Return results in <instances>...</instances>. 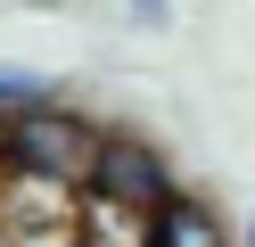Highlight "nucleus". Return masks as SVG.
Segmentation results:
<instances>
[{
	"label": "nucleus",
	"instance_id": "obj_1",
	"mask_svg": "<svg viewBox=\"0 0 255 247\" xmlns=\"http://www.w3.org/2000/svg\"><path fill=\"white\" fill-rule=\"evenodd\" d=\"M107 132L91 115L58 107V99H33V107L0 115V173L8 181H50V190H83L91 165H99Z\"/></svg>",
	"mask_w": 255,
	"mask_h": 247
},
{
	"label": "nucleus",
	"instance_id": "obj_2",
	"mask_svg": "<svg viewBox=\"0 0 255 247\" xmlns=\"http://www.w3.org/2000/svg\"><path fill=\"white\" fill-rule=\"evenodd\" d=\"M83 190H99V198H124V206H140V214H156L181 181H173V165L156 157L140 132H107L99 140V165H91V181Z\"/></svg>",
	"mask_w": 255,
	"mask_h": 247
},
{
	"label": "nucleus",
	"instance_id": "obj_3",
	"mask_svg": "<svg viewBox=\"0 0 255 247\" xmlns=\"http://www.w3.org/2000/svg\"><path fill=\"white\" fill-rule=\"evenodd\" d=\"M140 247H239V239H231V223H222V214L206 206V198L173 190L165 206L148 214V239H140Z\"/></svg>",
	"mask_w": 255,
	"mask_h": 247
},
{
	"label": "nucleus",
	"instance_id": "obj_4",
	"mask_svg": "<svg viewBox=\"0 0 255 247\" xmlns=\"http://www.w3.org/2000/svg\"><path fill=\"white\" fill-rule=\"evenodd\" d=\"M33 99H58V82L50 74H25V66H0V115L33 107Z\"/></svg>",
	"mask_w": 255,
	"mask_h": 247
},
{
	"label": "nucleus",
	"instance_id": "obj_5",
	"mask_svg": "<svg viewBox=\"0 0 255 247\" xmlns=\"http://www.w3.org/2000/svg\"><path fill=\"white\" fill-rule=\"evenodd\" d=\"M124 16L148 25V33H165V25H173V0H124Z\"/></svg>",
	"mask_w": 255,
	"mask_h": 247
},
{
	"label": "nucleus",
	"instance_id": "obj_6",
	"mask_svg": "<svg viewBox=\"0 0 255 247\" xmlns=\"http://www.w3.org/2000/svg\"><path fill=\"white\" fill-rule=\"evenodd\" d=\"M239 247H255V206H247V231H239Z\"/></svg>",
	"mask_w": 255,
	"mask_h": 247
}]
</instances>
